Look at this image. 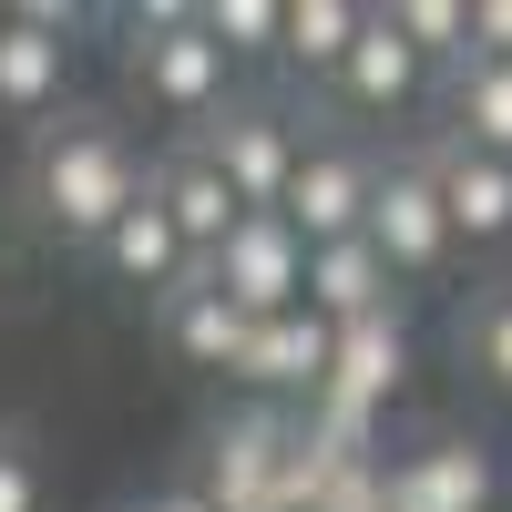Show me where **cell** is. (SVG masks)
Listing matches in <instances>:
<instances>
[{"label":"cell","mask_w":512,"mask_h":512,"mask_svg":"<svg viewBox=\"0 0 512 512\" xmlns=\"http://www.w3.org/2000/svg\"><path fill=\"white\" fill-rule=\"evenodd\" d=\"M93 267H103L123 297H144V308H154V297H175V287L195 277V256H185V236H175V226H164V205H154V195H134V205L113 216V236L93 246Z\"/></svg>","instance_id":"cell-13"},{"label":"cell","mask_w":512,"mask_h":512,"mask_svg":"<svg viewBox=\"0 0 512 512\" xmlns=\"http://www.w3.org/2000/svg\"><path fill=\"white\" fill-rule=\"evenodd\" d=\"M123 82L175 123V144L185 134H205L226 103H236V62L205 41V21L195 11H175V0H154V11H134L123 21Z\"/></svg>","instance_id":"cell-2"},{"label":"cell","mask_w":512,"mask_h":512,"mask_svg":"<svg viewBox=\"0 0 512 512\" xmlns=\"http://www.w3.org/2000/svg\"><path fill=\"white\" fill-rule=\"evenodd\" d=\"M0 31H11V0H0Z\"/></svg>","instance_id":"cell-25"},{"label":"cell","mask_w":512,"mask_h":512,"mask_svg":"<svg viewBox=\"0 0 512 512\" xmlns=\"http://www.w3.org/2000/svg\"><path fill=\"white\" fill-rule=\"evenodd\" d=\"M246 308H236V297L226 287H205V267L175 287V297H154V338H164V349H175L185 369H226L236 379V359H246Z\"/></svg>","instance_id":"cell-14"},{"label":"cell","mask_w":512,"mask_h":512,"mask_svg":"<svg viewBox=\"0 0 512 512\" xmlns=\"http://www.w3.org/2000/svg\"><path fill=\"white\" fill-rule=\"evenodd\" d=\"M134 195H144V154H134V134L113 113H62L21 154V216L72 256H93Z\"/></svg>","instance_id":"cell-1"},{"label":"cell","mask_w":512,"mask_h":512,"mask_svg":"<svg viewBox=\"0 0 512 512\" xmlns=\"http://www.w3.org/2000/svg\"><path fill=\"white\" fill-rule=\"evenodd\" d=\"M134 512H216V502H205V482H164V492H144Z\"/></svg>","instance_id":"cell-24"},{"label":"cell","mask_w":512,"mask_h":512,"mask_svg":"<svg viewBox=\"0 0 512 512\" xmlns=\"http://www.w3.org/2000/svg\"><path fill=\"white\" fill-rule=\"evenodd\" d=\"M379 267H390V287H431L451 277V216H441V185H431V154H379V185H369V226Z\"/></svg>","instance_id":"cell-3"},{"label":"cell","mask_w":512,"mask_h":512,"mask_svg":"<svg viewBox=\"0 0 512 512\" xmlns=\"http://www.w3.org/2000/svg\"><path fill=\"white\" fill-rule=\"evenodd\" d=\"M0 512H41V461L21 431H0Z\"/></svg>","instance_id":"cell-22"},{"label":"cell","mask_w":512,"mask_h":512,"mask_svg":"<svg viewBox=\"0 0 512 512\" xmlns=\"http://www.w3.org/2000/svg\"><path fill=\"white\" fill-rule=\"evenodd\" d=\"M205 164L226 175V195L246 205V216H277V195L297 175V154H308V134H297V113L287 103H226L205 134H185Z\"/></svg>","instance_id":"cell-4"},{"label":"cell","mask_w":512,"mask_h":512,"mask_svg":"<svg viewBox=\"0 0 512 512\" xmlns=\"http://www.w3.org/2000/svg\"><path fill=\"white\" fill-rule=\"evenodd\" d=\"M400 369H410V328H400V308H379V318H349V328H338V349H328V390H318V400H328V410L359 431L369 410H390Z\"/></svg>","instance_id":"cell-10"},{"label":"cell","mask_w":512,"mask_h":512,"mask_svg":"<svg viewBox=\"0 0 512 512\" xmlns=\"http://www.w3.org/2000/svg\"><path fill=\"white\" fill-rule=\"evenodd\" d=\"M472 52L482 62H512V0H472Z\"/></svg>","instance_id":"cell-23"},{"label":"cell","mask_w":512,"mask_h":512,"mask_svg":"<svg viewBox=\"0 0 512 512\" xmlns=\"http://www.w3.org/2000/svg\"><path fill=\"white\" fill-rule=\"evenodd\" d=\"M195 21L205 41L246 72V62H277V41H287V0H195Z\"/></svg>","instance_id":"cell-20"},{"label":"cell","mask_w":512,"mask_h":512,"mask_svg":"<svg viewBox=\"0 0 512 512\" xmlns=\"http://www.w3.org/2000/svg\"><path fill=\"white\" fill-rule=\"evenodd\" d=\"M431 82H441V72H431V62H420V52H410V41H400L390 21L369 11L359 52L338 62V82H328V103H338V113H359V123H390V113H410L420 93H431Z\"/></svg>","instance_id":"cell-12"},{"label":"cell","mask_w":512,"mask_h":512,"mask_svg":"<svg viewBox=\"0 0 512 512\" xmlns=\"http://www.w3.org/2000/svg\"><path fill=\"white\" fill-rule=\"evenodd\" d=\"M359 31H369V11H359V0H287V41H277V62L308 82V93H328V82H338V62L359 52Z\"/></svg>","instance_id":"cell-17"},{"label":"cell","mask_w":512,"mask_h":512,"mask_svg":"<svg viewBox=\"0 0 512 512\" xmlns=\"http://www.w3.org/2000/svg\"><path fill=\"white\" fill-rule=\"evenodd\" d=\"M461 359L512 400V287H482L472 308H461Z\"/></svg>","instance_id":"cell-21"},{"label":"cell","mask_w":512,"mask_h":512,"mask_svg":"<svg viewBox=\"0 0 512 512\" xmlns=\"http://www.w3.org/2000/svg\"><path fill=\"white\" fill-rule=\"evenodd\" d=\"M308 308H318L328 328H349V318L400 308V287H390V267H379L369 236H338V246H308Z\"/></svg>","instance_id":"cell-16"},{"label":"cell","mask_w":512,"mask_h":512,"mask_svg":"<svg viewBox=\"0 0 512 512\" xmlns=\"http://www.w3.org/2000/svg\"><path fill=\"white\" fill-rule=\"evenodd\" d=\"M205 287H226L246 318H287V308H308V246L277 216H236V236L205 256Z\"/></svg>","instance_id":"cell-7"},{"label":"cell","mask_w":512,"mask_h":512,"mask_svg":"<svg viewBox=\"0 0 512 512\" xmlns=\"http://www.w3.org/2000/svg\"><path fill=\"white\" fill-rule=\"evenodd\" d=\"M144 195L164 205V226L185 236V256H195V267H205V256L236 236V216H246V205L226 195V175H216V164H205L195 144H164V154L144 164Z\"/></svg>","instance_id":"cell-11"},{"label":"cell","mask_w":512,"mask_h":512,"mask_svg":"<svg viewBox=\"0 0 512 512\" xmlns=\"http://www.w3.org/2000/svg\"><path fill=\"white\" fill-rule=\"evenodd\" d=\"M369 185H379V154L359 134H308V154H297V175L277 195V226L297 246H338L369 226Z\"/></svg>","instance_id":"cell-5"},{"label":"cell","mask_w":512,"mask_h":512,"mask_svg":"<svg viewBox=\"0 0 512 512\" xmlns=\"http://www.w3.org/2000/svg\"><path fill=\"white\" fill-rule=\"evenodd\" d=\"M72 21L62 0H31V11H11V31H0V123H62L72 113Z\"/></svg>","instance_id":"cell-6"},{"label":"cell","mask_w":512,"mask_h":512,"mask_svg":"<svg viewBox=\"0 0 512 512\" xmlns=\"http://www.w3.org/2000/svg\"><path fill=\"white\" fill-rule=\"evenodd\" d=\"M379 512H492V451L461 431H431L379 472Z\"/></svg>","instance_id":"cell-8"},{"label":"cell","mask_w":512,"mask_h":512,"mask_svg":"<svg viewBox=\"0 0 512 512\" xmlns=\"http://www.w3.org/2000/svg\"><path fill=\"white\" fill-rule=\"evenodd\" d=\"M441 113H451V134L461 144H482V154H502L512 164V62H461V72H441Z\"/></svg>","instance_id":"cell-18"},{"label":"cell","mask_w":512,"mask_h":512,"mask_svg":"<svg viewBox=\"0 0 512 512\" xmlns=\"http://www.w3.org/2000/svg\"><path fill=\"white\" fill-rule=\"evenodd\" d=\"M431 185H441V216H451V246H512V164L441 134L431 144Z\"/></svg>","instance_id":"cell-9"},{"label":"cell","mask_w":512,"mask_h":512,"mask_svg":"<svg viewBox=\"0 0 512 512\" xmlns=\"http://www.w3.org/2000/svg\"><path fill=\"white\" fill-rule=\"evenodd\" d=\"M379 21H390L431 72H461V62H472V0H390Z\"/></svg>","instance_id":"cell-19"},{"label":"cell","mask_w":512,"mask_h":512,"mask_svg":"<svg viewBox=\"0 0 512 512\" xmlns=\"http://www.w3.org/2000/svg\"><path fill=\"white\" fill-rule=\"evenodd\" d=\"M328 349H338V328L318 318V308H287V318H256L246 328V359H236V379L246 390H328Z\"/></svg>","instance_id":"cell-15"}]
</instances>
